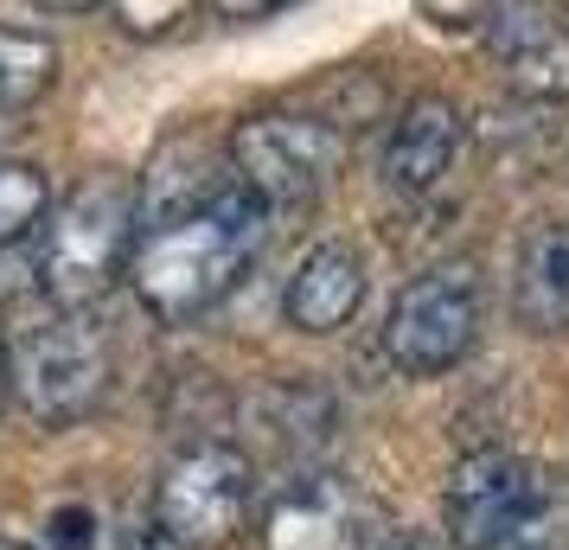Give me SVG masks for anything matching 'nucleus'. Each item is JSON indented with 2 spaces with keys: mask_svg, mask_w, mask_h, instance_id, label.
<instances>
[{
  "mask_svg": "<svg viewBox=\"0 0 569 550\" xmlns=\"http://www.w3.org/2000/svg\"><path fill=\"white\" fill-rule=\"evenodd\" d=\"M257 499V468L231 442L186 448L154 487V531L180 550H218L231 544Z\"/></svg>",
  "mask_w": 569,
  "mask_h": 550,
  "instance_id": "nucleus-5",
  "label": "nucleus"
},
{
  "mask_svg": "<svg viewBox=\"0 0 569 550\" xmlns=\"http://www.w3.org/2000/svg\"><path fill=\"white\" fill-rule=\"evenodd\" d=\"M378 550H441V544L429 538V531H397V538H385Z\"/></svg>",
  "mask_w": 569,
  "mask_h": 550,
  "instance_id": "nucleus-18",
  "label": "nucleus"
},
{
  "mask_svg": "<svg viewBox=\"0 0 569 550\" xmlns=\"http://www.w3.org/2000/svg\"><path fill=\"white\" fill-rule=\"evenodd\" d=\"M13 391H20L32 422L71 429L109 391V340L83 314L58 308V320L32 327L20 352H13Z\"/></svg>",
  "mask_w": 569,
  "mask_h": 550,
  "instance_id": "nucleus-6",
  "label": "nucleus"
},
{
  "mask_svg": "<svg viewBox=\"0 0 569 550\" xmlns=\"http://www.w3.org/2000/svg\"><path fill=\"white\" fill-rule=\"evenodd\" d=\"M58 78V46L46 32H20L0 27V116H20L32 109Z\"/></svg>",
  "mask_w": 569,
  "mask_h": 550,
  "instance_id": "nucleus-13",
  "label": "nucleus"
},
{
  "mask_svg": "<svg viewBox=\"0 0 569 550\" xmlns=\"http://www.w3.org/2000/svg\"><path fill=\"white\" fill-rule=\"evenodd\" d=\"M487 327V282L473 262H441L429 276H416L410 289L397 294V308L385 320V352L397 359V371L410 378H436L455 371L473 352Z\"/></svg>",
  "mask_w": 569,
  "mask_h": 550,
  "instance_id": "nucleus-3",
  "label": "nucleus"
},
{
  "mask_svg": "<svg viewBox=\"0 0 569 550\" xmlns=\"http://www.w3.org/2000/svg\"><path fill=\"white\" fill-rule=\"evenodd\" d=\"M269 243V206L243 180L211 186L199 199H180L141 224L129 257V282L141 308L167 327L199 320L250 276V262Z\"/></svg>",
  "mask_w": 569,
  "mask_h": 550,
  "instance_id": "nucleus-1",
  "label": "nucleus"
},
{
  "mask_svg": "<svg viewBox=\"0 0 569 550\" xmlns=\"http://www.w3.org/2000/svg\"><path fill=\"white\" fill-rule=\"evenodd\" d=\"M7 391H13V352H7V333H0V410H7Z\"/></svg>",
  "mask_w": 569,
  "mask_h": 550,
  "instance_id": "nucleus-19",
  "label": "nucleus"
},
{
  "mask_svg": "<svg viewBox=\"0 0 569 550\" xmlns=\"http://www.w3.org/2000/svg\"><path fill=\"white\" fill-rule=\"evenodd\" d=\"M134 237H141V199L134 180L122 173H90V180L46 218V243H39V289L52 294L58 308H97L116 276H129Z\"/></svg>",
  "mask_w": 569,
  "mask_h": 550,
  "instance_id": "nucleus-2",
  "label": "nucleus"
},
{
  "mask_svg": "<svg viewBox=\"0 0 569 550\" xmlns=\"http://www.w3.org/2000/svg\"><path fill=\"white\" fill-rule=\"evenodd\" d=\"M211 13H224V20H262V13H276L288 0H206Z\"/></svg>",
  "mask_w": 569,
  "mask_h": 550,
  "instance_id": "nucleus-17",
  "label": "nucleus"
},
{
  "mask_svg": "<svg viewBox=\"0 0 569 550\" xmlns=\"http://www.w3.org/2000/svg\"><path fill=\"white\" fill-rule=\"evenodd\" d=\"M90 531H97V512H90V506H64V512H52V538H46V544L52 550H90L97 544Z\"/></svg>",
  "mask_w": 569,
  "mask_h": 550,
  "instance_id": "nucleus-16",
  "label": "nucleus"
},
{
  "mask_svg": "<svg viewBox=\"0 0 569 550\" xmlns=\"http://www.w3.org/2000/svg\"><path fill=\"white\" fill-rule=\"evenodd\" d=\"M557 493H563V480L550 468L525 461L512 448H473L441 499L448 538H455V550H512Z\"/></svg>",
  "mask_w": 569,
  "mask_h": 550,
  "instance_id": "nucleus-4",
  "label": "nucleus"
},
{
  "mask_svg": "<svg viewBox=\"0 0 569 550\" xmlns=\"http://www.w3.org/2000/svg\"><path fill=\"white\" fill-rule=\"evenodd\" d=\"M39 218H46V173L27 160H0V250H13Z\"/></svg>",
  "mask_w": 569,
  "mask_h": 550,
  "instance_id": "nucleus-14",
  "label": "nucleus"
},
{
  "mask_svg": "<svg viewBox=\"0 0 569 550\" xmlns=\"http://www.w3.org/2000/svg\"><path fill=\"white\" fill-rule=\"evenodd\" d=\"M492 71L512 97L531 103H569V27L538 7H499L487 20Z\"/></svg>",
  "mask_w": 569,
  "mask_h": 550,
  "instance_id": "nucleus-10",
  "label": "nucleus"
},
{
  "mask_svg": "<svg viewBox=\"0 0 569 550\" xmlns=\"http://www.w3.org/2000/svg\"><path fill=\"white\" fill-rule=\"evenodd\" d=\"M109 7H116V20H122L134 39H167V32L192 13V0H109Z\"/></svg>",
  "mask_w": 569,
  "mask_h": 550,
  "instance_id": "nucleus-15",
  "label": "nucleus"
},
{
  "mask_svg": "<svg viewBox=\"0 0 569 550\" xmlns=\"http://www.w3.org/2000/svg\"><path fill=\"white\" fill-rule=\"evenodd\" d=\"M0 550H27V544H13V538H0Z\"/></svg>",
  "mask_w": 569,
  "mask_h": 550,
  "instance_id": "nucleus-21",
  "label": "nucleus"
},
{
  "mask_svg": "<svg viewBox=\"0 0 569 550\" xmlns=\"http://www.w3.org/2000/svg\"><path fill=\"white\" fill-rule=\"evenodd\" d=\"M461 134H467V116H461L455 97H436V90L410 97V103L390 116L385 154H378L385 186H390V192H403V199L436 192L441 173H448L455 154H461Z\"/></svg>",
  "mask_w": 569,
  "mask_h": 550,
  "instance_id": "nucleus-9",
  "label": "nucleus"
},
{
  "mask_svg": "<svg viewBox=\"0 0 569 550\" xmlns=\"http://www.w3.org/2000/svg\"><path fill=\"white\" fill-rule=\"evenodd\" d=\"M231 167L269 211H308L339 167V134L313 116H243Z\"/></svg>",
  "mask_w": 569,
  "mask_h": 550,
  "instance_id": "nucleus-7",
  "label": "nucleus"
},
{
  "mask_svg": "<svg viewBox=\"0 0 569 550\" xmlns=\"http://www.w3.org/2000/svg\"><path fill=\"white\" fill-rule=\"evenodd\" d=\"M512 314L531 333H557L569 327V224L543 218L525 231L518 243V269H512Z\"/></svg>",
  "mask_w": 569,
  "mask_h": 550,
  "instance_id": "nucleus-12",
  "label": "nucleus"
},
{
  "mask_svg": "<svg viewBox=\"0 0 569 550\" xmlns=\"http://www.w3.org/2000/svg\"><path fill=\"white\" fill-rule=\"evenodd\" d=\"M32 7H46V13H90L97 0H32Z\"/></svg>",
  "mask_w": 569,
  "mask_h": 550,
  "instance_id": "nucleus-20",
  "label": "nucleus"
},
{
  "mask_svg": "<svg viewBox=\"0 0 569 550\" xmlns=\"http://www.w3.org/2000/svg\"><path fill=\"white\" fill-rule=\"evenodd\" d=\"M257 544L262 550H371L378 544V506L346 473H301L295 487L269 499Z\"/></svg>",
  "mask_w": 569,
  "mask_h": 550,
  "instance_id": "nucleus-8",
  "label": "nucleus"
},
{
  "mask_svg": "<svg viewBox=\"0 0 569 550\" xmlns=\"http://www.w3.org/2000/svg\"><path fill=\"white\" fill-rule=\"evenodd\" d=\"M359 301H365V257L352 243H320L288 276L282 314L295 333H339L359 314Z\"/></svg>",
  "mask_w": 569,
  "mask_h": 550,
  "instance_id": "nucleus-11",
  "label": "nucleus"
}]
</instances>
